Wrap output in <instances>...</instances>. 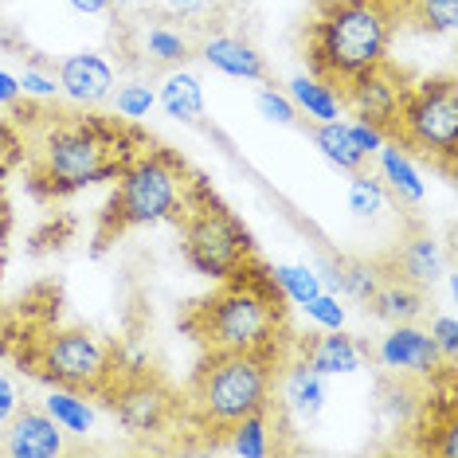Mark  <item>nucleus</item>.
Segmentation results:
<instances>
[{
	"mask_svg": "<svg viewBox=\"0 0 458 458\" xmlns=\"http://www.w3.org/2000/svg\"><path fill=\"white\" fill-rule=\"evenodd\" d=\"M16 411H20V392H16V384L0 372V423H8Z\"/></svg>",
	"mask_w": 458,
	"mask_h": 458,
	"instance_id": "c9c22d12",
	"label": "nucleus"
},
{
	"mask_svg": "<svg viewBox=\"0 0 458 458\" xmlns=\"http://www.w3.org/2000/svg\"><path fill=\"white\" fill-rule=\"evenodd\" d=\"M110 349L87 329H64L44 345V377L64 388H102L110 377Z\"/></svg>",
	"mask_w": 458,
	"mask_h": 458,
	"instance_id": "6e6552de",
	"label": "nucleus"
},
{
	"mask_svg": "<svg viewBox=\"0 0 458 458\" xmlns=\"http://www.w3.org/2000/svg\"><path fill=\"white\" fill-rule=\"evenodd\" d=\"M16 79H20V95H32V98H55L59 95L55 79L44 75V71H36V67H28L24 75H16Z\"/></svg>",
	"mask_w": 458,
	"mask_h": 458,
	"instance_id": "f704fd0d",
	"label": "nucleus"
},
{
	"mask_svg": "<svg viewBox=\"0 0 458 458\" xmlns=\"http://www.w3.org/2000/svg\"><path fill=\"white\" fill-rule=\"evenodd\" d=\"M321 377H349V372L360 369L364 352L352 337H345L341 329H326V337H318L310 345V357H306Z\"/></svg>",
	"mask_w": 458,
	"mask_h": 458,
	"instance_id": "f3484780",
	"label": "nucleus"
},
{
	"mask_svg": "<svg viewBox=\"0 0 458 458\" xmlns=\"http://www.w3.org/2000/svg\"><path fill=\"white\" fill-rule=\"evenodd\" d=\"M349 133H352V141H357V149L364 153V157H372V153L388 141V130L372 126V122H349Z\"/></svg>",
	"mask_w": 458,
	"mask_h": 458,
	"instance_id": "72a5a7b5",
	"label": "nucleus"
},
{
	"mask_svg": "<svg viewBox=\"0 0 458 458\" xmlns=\"http://www.w3.org/2000/svg\"><path fill=\"white\" fill-rule=\"evenodd\" d=\"M314 141H318L321 157H326L329 165H337V169H345V173H357V169H364V161H369V157H364V153L357 149V141H352L349 122H341V118L318 122Z\"/></svg>",
	"mask_w": 458,
	"mask_h": 458,
	"instance_id": "aec40b11",
	"label": "nucleus"
},
{
	"mask_svg": "<svg viewBox=\"0 0 458 458\" xmlns=\"http://www.w3.org/2000/svg\"><path fill=\"white\" fill-rule=\"evenodd\" d=\"M44 411L71 435H87L95 427V411L87 408V400H79L75 392H51L44 400Z\"/></svg>",
	"mask_w": 458,
	"mask_h": 458,
	"instance_id": "b1692460",
	"label": "nucleus"
},
{
	"mask_svg": "<svg viewBox=\"0 0 458 458\" xmlns=\"http://www.w3.org/2000/svg\"><path fill=\"white\" fill-rule=\"evenodd\" d=\"M130 161L118 149V138L102 126H64L44 145V173L55 184V192H75L110 181Z\"/></svg>",
	"mask_w": 458,
	"mask_h": 458,
	"instance_id": "39448f33",
	"label": "nucleus"
},
{
	"mask_svg": "<svg viewBox=\"0 0 458 458\" xmlns=\"http://www.w3.org/2000/svg\"><path fill=\"white\" fill-rule=\"evenodd\" d=\"M415 13L435 32H454L458 24V0H415Z\"/></svg>",
	"mask_w": 458,
	"mask_h": 458,
	"instance_id": "2f4dec72",
	"label": "nucleus"
},
{
	"mask_svg": "<svg viewBox=\"0 0 458 458\" xmlns=\"http://www.w3.org/2000/svg\"><path fill=\"white\" fill-rule=\"evenodd\" d=\"M196 329L216 352H267L278 337V298L255 278L232 275V283L200 306Z\"/></svg>",
	"mask_w": 458,
	"mask_h": 458,
	"instance_id": "f03ea898",
	"label": "nucleus"
},
{
	"mask_svg": "<svg viewBox=\"0 0 458 458\" xmlns=\"http://www.w3.org/2000/svg\"><path fill=\"white\" fill-rule=\"evenodd\" d=\"M283 400L298 420H314V415L326 408V377H321L310 360L294 364L283 380Z\"/></svg>",
	"mask_w": 458,
	"mask_h": 458,
	"instance_id": "dca6fc26",
	"label": "nucleus"
},
{
	"mask_svg": "<svg viewBox=\"0 0 458 458\" xmlns=\"http://www.w3.org/2000/svg\"><path fill=\"white\" fill-rule=\"evenodd\" d=\"M227 451L243 458H263L270 454V427H267V408L243 415L239 423L227 427Z\"/></svg>",
	"mask_w": 458,
	"mask_h": 458,
	"instance_id": "5701e85b",
	"label": "nucleus"
},
{
	"mask_svg": "<svg viewBox=\"0 0 458 458\" xmlns=\"http://www.w3.org/2000/svg\"><path fill=\"white\" fill-rule=\"evenodd\" d=\"M59 90L71 102H82V106H95V102L110 98L114 90V67L95 51H82V55H67L59 64Z\"/></svg>",
	"mask_w": 458,
	"mask_h": 458,
	"instance_id": "ddd939ff",
	"label": "nucleus"
},
{
	"mask_svg": "<svg viewBox=\"0 0 458 458\" xmlns=\"http://www.w3.org/2000/svg\"><path fill=\"white\" fill-rule=\"evenodd\" d=\"M4 451L13 458H55L64 451V427L47 411H16L4 431Z\"/></svg>",
	"mask_w": 458,
	"mask_h": 458,
	"instance_id": "f8f14e48",
	"label": "nucleus"
},
{
	"mask_svg": "<svg viewBox=\"0 0 458 458\" xmlns=\"http://www.w3.org/2000/svg\"><path fill=\"white\" fill-rule=\"evenodd\" d=\"M329 278H333V286L352 301H369L380 290V275H377V267H369V263H337Z\"/></svg>",
	"mask_w": 458,
	"mask_h": 458,
	"instance_id": "393cba45",
	"label": "nucleus"
},
{
	"mask_svg": "<svg viewBox=\"0 0 458 458\" xmlns=\"http://www.w3.org/2000/svg\"><path fill=\"white\" fill-rule=\"evenodd\" d=\"M372 157L380 161V176L392 184V192L400 196V200H408V204H420L423 196H427V184H423V176L420 169H415V161H411V153L403 149L400 141H384Z\"/></svg>",
	"mask_w": 458,
	"mask_h": 458,
	"instance_id": "2eb2a0df",
	"label": "nucleus"
},
{
	"mask_svg": "<svg viewBox=\"0 0 458 458\" xmlns=\"http://www.w3.org/2000/svg\"><path fill=\"white\" fill-rule=\"evenodd\" d=\"M157 102L173 122H200L204 118V87H200L196 75H189V71H173V75H165L161 90H157Z\"/></svg>",
	"mask_w": 458,
	"mask_h": 458,
	"instance_id": "a211bd4d",
	"label": "nucleus"
},
{
	"mask_svg": "<svg viewBox=\"0 0 458 458\" xmlns=\"http://www.w3.org/2000/svg\"><path fill=\"white\" fill-rule=\"evenodd\" d=\"M395 133L403 145L443 161L451 169L458 153V87L454 79H435L415 90H403V102L395 110Z\"/></svg>",
	"mask_w": 458,
	"mask_h": 458,
	"instance_id": "0eeeda50",
	"label": "nucleus"
},
{
	"mask_svg": "<svg viewBox=\"0 0 458 458\" xmlns=\"http://www.w3.org/2000/svg\"><path fill=\"white\" fill-rule=\"evenodd\" d=\"M301 310H306V318L314 321L321 329H341L345 326V306L337 301V294H326V290H318L310 301H301Z\"/></svg>",
	"mask_w": 458,
	"mask_h": 458,
	"instance_id": "c756f323",
	"label": "nucleus"
},
{
	"mask_svg": "<svg viewBox=\"0 0 458 458\" xmlns=\"http://www.w3.org/2000/svg\"><path fill=\"white\" fill-rule=\"evenodd\" d=\"M122 184L114 192V200L106 208V220H102V243L110 235H122L130 227H145V224H161V220H173L181 216L184 208V169L169 157H141V161H130L126 169L118 173Z\"/></svg>",
	"mask_w": 458,
	"mask_h": 458,
	"instance_id": "20e7f679",
	"label": "nucleus"
},
{
	"mask_svg": "<svg viewBox=\"0 0 458 458\" xmlns=\"http://www.w3.org/2000/svg\"><path fill=\"white\" fill-rule=\"evenodd\" d=\"M184 259L208 278H232L243 275V263L251 255V239H247L243 224L232 212H224L216 200L196 192V200H184Z\"/></svg>",
	"mask_w": 458,
	"mask_h": 458,
	"instance_id": "423d86ee",
	"label": "nucleus"
},
{
	"mask_svg": "<svg viewBox=\"0 0 458 458\" xmlns=\"http://www.w3.org/2000/svg\"><path fill=\"white\" fill-rule=\"evenodd\" d=\"M377 360L392 372H403V377H431L439 369V349H435L431 333L420 329L415 321H400L380 337L377 345Z\"/></svg>",
	"mask_w": 458,
	"mask_h": 458,
	"instance_id": "9d476101",
	"label": "nucleus"
},
{
	"mask_svg": "<svg viewBox=\"0 0 458 458\" xmlns=\"http://www.w3.org/2000/svg\"><path fill=\"white\" fill-rule=\"evenodd\" d=\"M384 204H388V192H384V181L372 173H352L349 181V212L360 216V220H372L377 212H384Z\"/></svg>",
	"mask_w": 458,
	"mask_h": 458,
	"instance_id": "a878e982",
	"label": "nucleus"
},
{
	"mask_svg": "<svg viewBox=\"0 0 458 458\" xmlns=\"http://www.w3.org/2000/svg\"><path fill=\"white\" fill-rule=\"evenodd\" d=\"M290 102H294L298 110H306V118H314V122L341 118V95L329 87V82H321L314 75L290 79Z\"/></svg>",
	"mask_w": 458,
	"mask_h": 458,
	"instance_id": "6ab92c4d",
	"label": "nucleus"
},
{
	"mask_svg": "<svg viewBox=\"0 0 458 458\" xmlns=\"http://www.w3.org/2000/svg\"><path fill=\"white\" fill-rule=\"evenodd\" d=\"M200 55H204V64L216 67L220 75H232V79H243V82H263L267 79L263 55H259L251 44L235 39V36H212L200 47Z\"/></svg>",
	"mask_w": 458,
	"mask_h": 458,
	"instance_id": "4468645a",
	"label": "nucleus"
},
{
	"mask_svg": "<svg viewBox=\"0 0 458 458\" xmlns=\"http://www.w3.org/2000/svg\"><path fill=\"white\" fill-rule=\"evenodd\" d=\"M153 106H157V95H153V87H145V82H130V87H122L118 95H114V110L130 122L149 118Z\"/></svg>",
	"mask_w": 458,
	"mask_h": 458,
	"instance_id": "cd10ccee",
	"label": "nucleus"
},
{
	"mask_svg": "<svg viewBox=\"0 0 458 458\" xmlns=\"http://www.w3.org/2000/svg\"><path fill=\"white\" fill-rule=\"evenodd\" d=\"M352 114H357V122H372V126L388 130L395 122V110H400L403 102V82L392 75L388 64L364 71V75H357L352 82H345V98Z\"/></svg>",
	"mask_w": 458,
	"mask_h": 458,
	"instance_id": "1a4fd4ad",
	"label": "nucleus"
},
{
	"mask_svg": "<svg viewBox=\"0 0 458 458\" xmlns=\"http://www.w3.org/2000/svg\"><path fill=\"white\" fill-rule=\"evenodd\" d=\"M145 51H149L157 64H181V59H189V44H184V36L169 32V28H149V36H145Z\"/></svg>",
	"mask_w": 458,
	"mask_h": 458,
	"instance_id": "c85d7f7f",
	"label": "nucleus"
},
{
	"mask_svg": "<svg viewBox=\"0 0 458 458\" xmlns=\"http://www.w3.org/2000/svg\"><path fill=\"white\" fill-rule=\"evenodd\" d=\"M400 267L408 275V283H435L446 267L443 243L435 235H411L408 247L400 251Z\"/></svg>",
	"mask_w": 458,
	"mask_h": 458,
	"instance_id": "412c9836",
	"label": "nucleus"
},
{
	"mask_svg": "<svg viewBox=\"0 0 458 458\" xmlns=\"http://www.w3.org/2000/svg\"><path fill=\"white\" fill-rule=\"evenodd\" d=\"M114 411H118V420L130 435H153L165 427V420H169L173 395L165 392L157 380L138 377V380L122 384V392L114 395Z\"/></svg>",
	"mask_w": 458,
	"mask_h": 458,
	"instance_id": "9b49d317",
	"label": "nucleus"
},
{
	"mask_svg": "<svg viewBox=\"0 0 458 458\" xmlns=\"http://www.w3.org/2000/svg\"><path fill=\"white\" fill-rule=\"evenodd\" d=\"M20 98V79L16 75H8V71H0V102H16Z\"/></svg>",
	"mask_w": 458,
	"mask_h": 458,
	"instance_id": "e433bc0d",
	"label": "nucleus"
},
{
	"mask_svg": "<svg viewBox=\"0 0 458 458\" xmlns=\"http://www.w3.org/2000/svg\"><path fill=\"white\" fill-rule=\"evenodd\" d=\"M255 106H259V114H263L267 122H275V126H294V122H298V106L290 102V95H278L275 87L259 90Z\"/></svg>",
	"mask_w": 458,
	"mask_h": 458,
	"instance_id": "7c9ffc66",
	"label": "nucleus"
},
{
	"mask_svg": "<svg viewBox=\"0 0 458 458\" xmlns=\"http://www.w3.org/2000/svg\"><path fill=\"white\" fill-rule=\"evenodd\" d=\"M4 251H8V216L0 212V267H4Z\"/></svg>",
	"mask_w": 458,
	"mask_h": 458,
	"instance_id": "ea45409f",
	"label": "nucleus"
},
{
	"mask_svg": "<svg viewBox=\"0 0 458 458\" xmlns=\"http://www.w3.org/2000/svg\"><path fill=\"white\" fill-rule=\"evenodd\" d=\"M392 8L388 0H329L314 20L310 55L326 79L352 82L380 67L388 55Z\"/></svg>",
	"mask_w": 458,
	"mask_h": 458,
	"instance_id": "f257e3e1",
	"label": "nucleus"
},
{
	"mask_svg": "<svg viewBox=\"0 0 458 458\" xmlns=\"http://www.w3.org/2000/svg\"><path fill=\"white\" fill-rule=\"evenodd\" d=\"M270 400L267 352H216L192 384V411L204 427H232Z\"/></svg>",
	"mask_w": 458,
	"mask_h": 458,
	"instance_id": "7ed1b4c3",
	"label": "nucleus"
},
{
	"mask_svg": "<svg viewBox=\"0 0 458 458\" xmlns=\"http://www.w3.org/2000/svg\"><path fill=\"white\" fill-rule=\"evenodd\" d=\"M75 13H87V16H98V13H106L110 8V0H67Z\"/></svg>",
	"mask_w": 458,
	"mask_h": 458,
	"instance_id": "4c0bfd02",
	"label": "nucleus"
},
{
	"mask_svg": "<svg viewBox=\"0 0 458 458\" xmlns=\"http://www.w3.org/2000/svg\"><path fill=\"white\" fill-rule=\"evenodd\" d=\"M270 283H275L283 294L294 301V306H301V301H310L321 290V275L310 267H294V263H278L275 270H270Z\"/></svg>",
	"mask_w": 458,
	"mask_h": 458,
	"instance_id": "bb28decb",
	"label": "nucleus"
},
{
	"mask_svg": "<svg viewBox=\"0 0 458 458\" xmlns=\"http://www.w3.org/2000/svg\"><path fill=\"white\" fill-rule=\"evenodd\" d=\"M431 341H435V349H439V357L446 360H454V352H458V326H454V318L451 314H439L431 321Z\"/></svg>",
	"mask_w": 458,
	"mask_h": 458,
	"instance_id": "473e14b6",
	"label": "nucleus"
},
{
	"mask_svg": "<svg viewBox=\"0 0 458 458\" xmlns=\"http://www.w3.org/2000/svg\"><path fill=\"white\" fill-rule=\"evenodd\" d=\"M372 301V310H377V318L380 321H388V326H400V321H415L423 314V294L415 290L411 283H388L384 286L380 283V290L369 298Z\"/></svg>",
	"mask_w": 458,
	"mask_h": 458,
	"instance_id": "4be33fe9",
	"label": "nucleus"
},
{
	"mask_svg": "<svg viewBox=\"0 0 458 458\" xmlns=\"http://www.w3.org/2000/svg\"><path fill=\"white\" fill-rule=\"evenodd\" d=\"M169 8L173 13H181V16H192V13H200L204 8V0H169Z\"/></svg>",
	"mask_w": 458,
	"mask_h": 458,
	"instance_id": "58836bf2",
	"label": "nucleus"
}]
</instances>
